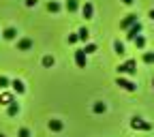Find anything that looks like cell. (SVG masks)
<instances>
[{
	"mask_svg": "<svg viewBox=\"0 0 154 137\" xmlns=\"http://www.w3.org/2000/svg\"><path fill=\"white\" fill-rule=\"evenodd\" d=\"M137 73V62L135 60H126L124 64L118 67V75H135Z\"/></svg>",
	"mask_w": 154,
	"mask_h": 137,
	"instance_id": "6da1fadb",
	"label": "cell"
},
{
	"mask_svg": "<svg viewBox=\"0 0 154 137\" xmlns=\"http://www.w3.org/2000/svg\"><path fill=\"white\" fill-rule=\"evenodd\" d=\"M131 129H135V131H150V129H152V124H150V122H146L143 118H137V116H135V118L131 120Z\"/></svg>",
	"mask_w": 154,
	"mask_h": 137,
	"instance_id": "7a4b0ae2",
	"label": "cell"
},
{
	"mask_svg": "<svg viewBox=\"0 0 154 137\" xmlns=\"http://www.w3.org/2000/svg\"><path fill=\"white\" fill-rule=\"evenodd\" d=\"M116 86H120V88L126 90V92H135V90H137V86H135L131 79H124L122 75H118V79H116Z\"/></svg>",
	"mask_w": 154,
	"mask_h": 137,
	"instance_id": "3957f363",
	"label": "cell"
},
{
	"mask_svg": "<svg viewBox=\"0 0 154 137\" xmlns=\"http://www.w3.org/2000/svg\"><path fill=\"white\" fill-rule=\"evenodd\" d=\"M141 28H143V26H141L139 22H135L131 28H126V32H128V34H126V39H131V41H133V39H135V36H137V34L141 32Z\"/></svg>",
	"mask_w": 154,
	"mask_h": 137,
	"instance_id": "277c9868",
	"label": "cell"
},
{
	"mask_svg": "<svg viewBox=\"0 0 154 137\" xmlns=\"http://www.w3.org/2000/svg\"><path fill=\"white\" fill-rule=\"evenodd\" d=\"M75 64L79 69H86V51L84 49H77L75 51Z\"/></svg>",
	"mask_w": 154,
	"mask_h": 137,
	"instance_id": "5b68a950",
	"label": "cell"
},
{
	"mask_svg": "<svg viewBox=\"0 0 154 137\" xmlns=\"http://www.w3.org/2000/svg\"><path fill=\"white\" fill-rule=\"evenodd\" d=\"M135 22H137V15L131 13V15H126V17L122 19V22H120V28H122V30H126V28H131Z\"/></svg>",
	"mask_w": 154,
	"mask_h": 137,
	"instance_id": "8992f818",
	"label": "cell"
},
{
	"mask_svg": "<svg viewBox=\"0 0 154 137\" xmlns=\"http://www.w3.org/2000/svg\"><path fill=\"white\" fill-rule=\"evenodd\" d=\"M11 88H13V92H17V94H24V92H26V86H24L22 79H13V82H11Z\"/></svg>",
	"mask_w": 154,
	"mask_h": 137,
	"instance_id": "52a82bcc",
	"label": "cell"
},
{
	"mask_svg": "<svg viewBox=\"0 0 154 137\" xmlns=\"http://www.w3.org/2000/svg\"><path fill=\"white\" fill-rule=\"evenodd\" d=\"M32 47V41H30V39H19V41H17V49L19 51H28Z\"/></svg>",
	"mask_w": 154,
	"mask_h": 137,
	"instance_id": "ba28073f",
	"label": "cell"
},
{
	"mask_svg": "<svg viewBox=\"0 0 154 137\" xmlns=\"http://www.w3.org/2000/svg\"><path fill=\"white\" fill-rule=\"evenodd\" d=\"M82 15H84L86 19H92V15H94V7H92L90 2H86V5L82 7Z\"/></svg>",
	"mask_w": 154,
	"mask_h": 137,
	"instance_id": "9c48e42d",
	"label": "cell"
},
{
	"mask_svg": "<svg viewBox=\"0 0 154 137\" xmlns=\"http://www.w3.org/2000/svg\"><path fill=\"white\" fill-rule=\"evenodd\" d=\"M17 114H19V103H17V101L9 103V107H7V116H11V118H13V116H17Z\"/></svg>",
	"mask_w": 154,
	"mask_h": 137,
	"instance_id": "30bf717a",
	"label": "cell"
},
{
	"mask_svg": "<svg viewBox=\"0 0 154 137\" xmlns=\"http://www.w3.org/2000/svg\"><path fill=\"white\" fill-rule=\"evenodd\" d=\"M64 129V124H62V120H49V131H54V133H58V131H62Z\"/></svg>",
	"mask_w": 154,
	"mask_h": 137,
	"instance_id": "8fae6325",
	"label": "cell"
},
{
	"mask_svg": "<svg viewBox=\"0 0 154 137\" xmlns=\"http://www.w3.org/2000/svg\"><path fill=\"white\" fill-rule=\"evenodd\" d=\"M64 7H66L69 13H75L77 9H79V0H66V5H64Z\"/></svg>",
	"mask_w": 154,
	"mask_h": 137,
	"instance_id": "7c38bea8",
	"label": "cell"
},
{
	"mask_svg": "<svg viewBox=\"0 0 154 137\" xmlns=\"http://www.w3.org/2000/svg\"><path fill=\"white\" fill-rule=\"evenodd\" d=\"M0 103H2V105L13 103V94H11V92H2V94H0Z\"/></svg>",
	"mask_w": 154,
	"mask_h": 137,
	"instance_id": "4fadbf2b",
	"label": "cell"
},
{
	"mask_svg": "<svg viewBox=\"0 0 154 137\" xmlns=\"http://www.w3.org/2000/svg\"><path fill=\"white\" fill-rule=\"evenodd\" d=\"M2 36L7 39V41H13V39L17 36V30H15V28H7V30L2 32Z\"/></svg>",
	"mask_w": 154,
	"mask_h": 137,
	"instance_id": "5bb4252c",
	"label": "cell"
},
{
	"mask_svg": "<svg viewBox=\"0 0 154 137\" xmlns=\"http://www.w3.org/2000/svg\"><path fill=\"white\" fill-rule=\"evenodd\" d=\"M47 11H49V13H58V11H60V2L49 0V2H47Z\"/></svg>",
	"mask_w": 154,
	"mask_h": 137,
	"instance_id": "9a60e30c",
	"label": "cell"
},
{
	"mask_svg": "<svg viewBox=\"0 0 154 137\" xmlns=\"http://www.w3.org/2000/svg\"><path fill=\"white\" fill-rule=\"evenodd\" d=\"M77 39H79V41H88L90 39V32H88V28H79V32H77Z\"/></svg>",
	"mask_w": 154,
	"mask_h": 137,
	"instance_id": "2e32d148",
	"label": "cell"
},
{
	"mask_svg": "<svg viewBox=\"0 0 154 137\" xmlns=\"http://www.w3.org/2000/svg\"><path fill=\"white\" fill-rule=\"evenodd\" d=\"M105 109H107V105H105V103H101V101L92 105V111H94V114H103Z\"/></svg>",
	"mask_w": 154,
	"mask_h": 137,
	"instance_id": "e0dca14e",
	"label": "cell"
},
{
	"mask_svg": "<svg viewBox=\"0 0 154 137\" xmlns=\"http://www.w3.org/2000/svg\"><path fill=\"white\" fill-rule=\"evenodd\" d=\"M133 41H135V47H139V49H143V47H146V39H143L141 34H137V36L133 39Z\"/></svg>",
	"mask_w": 154,
	"mask_h": 137,
	"instance_id": "ac0fdd59",
	"label": "cell"
},
{
	"mask_svg": "<svg viewBox=\"0 0 154 137\" xmlns=\"http://www.w3.org/2000/svg\"><path fill=\"white\" fill-rule=\"evenodd\" d=\"M113 49H116V54H118V56H124V54H126V49H124V45H122L120 41L113 43Z\"/></svg>",
	"mask_w": 154,
	"mask_h": 137,
	"instance_id": "d6986e66",
	"label": "cell"
},
{
	"mask_svg": "<svg viewBox=\"0 0 154 137\" xmlns=\"http://www.w3.org/2000/svg\"><path fill=\"white\" fill-rule=\"evenodd\" d=\"M9 86H11V79L5 77V75H0V90H7Z\"/></svg>",
	"mask_w": 154,
	"mask_h": 137,
	"instance_id": "ffe728a7",
	"label": "cell"
},
{
	"mask_svg": "<svg viewBox=\"0 0 154 137\" xmlns=\"http://www.w3.org/2000/svg\"><path fill=\"white\" fill-rule=\"evenodd\" d=\"M143 62H146V64H152V62H154V51H146V54H143Z\"/></svg>",
	"mask_w": 154,
	"mask_h": 137,
	"instance_id": "44dd1931",
	"label": "cell"
},
{
	"mask_svg": "<svg viewBox=\"0 0 154 137\" xmlns=\"http://www.w3.org/2000/svg\"><path fill=\"white\" fill-rule=\"evenodd\" d=\"M84 51H86V56H88V54H94V51H96V45H94V43H88V45L84 47Z\"/></svg>",
	"mask_w": 154,
	"mask_h": 137,
	"instance_id": "7402d4cb",
	"label": "cell"
},
{
	"mask_svg": "<svg viewBox=\"0 0 154 137\" xmlns=\"http://www.w3.org/2000/svg\"><path fill=\"white\" fill-rule=\"evenodd\" d=\"M43 67H54V58L51 56H45L43 58Z\"/></svg>",
	"mask_w": 154,
	"mask_h": 137,
	"instance_id": "603a6c76",
	"label": "cell"
},
{
	"mask_svg": "<svg viewBox=\"0 0 154 137\" xmlns=\"http://www.w3.org/2000/svg\"><path fill=\"white\" fill-rule=\"evenodd\" d=\"M17 137H30V131H28V129H19Z\"/></svg>",
	"mask_w": 154,
	"mask_h": 137,
	"instance_id": "cb8c5ba5",
	"label": "cell"
},
{
	"mask_svg": "<svg viewBox=\"0 0 154 137\" xmlns=\"http://www.w3.org/2000/svg\"><path fill=\"white\" fill-rule=\"evenodd\" d=\"M77 41H79V39H77V34H69V43H71V45L77 43Z\"/></svg>",
	"mask_w": 154,
	"mask_h": 137,
	"instance_id": "d4e9b609",
	"label": "cell"
},
{
	"mask_svg": "<svg viewBox=\"0 0 154 137\" xmlns=\"http://www.w3.org/2000/svg\"><path fill=\"white\" fill-rule=\"evenodd\" d=\"M36 2H38V0H26V7H34Z\"/></svg>",
	"mask_w": 154,
	"mask_h": 137,
	"instance_id": "484cf974",
	"label": "cell"
},
{
	"mask_svg": "<svg viewBox=\"0 0 154 137\" xmlns=\"http://www.w3.org/2000/svg\"><path fill=\"white\" fill-rule=\"evenodd\" d=\"M122 2H124V5H133V0H122Z\"/></svg>",
	"mask_w": 154,
	"mask_h": 137,
	"instance_id": "4316f807",
	"label": "cell"
},
{
	"mask_svg": "<svg viewBox=\"0 0 154 137\" xmlns=\"http://www.w3.org/2000/svg\"><path fill=\"white\" fill-rule=\"evenodd\" d=\"M150 17H152V19H154V9H152V11H150Z\"/></svg>",
	"mask_w": 154,
	"mask_h": 137,
	"instance_id": "83f0119b",
	"label": "cell"
},
{
	"mask_svg": "<svg viewBox=\"0 0 154 137\" xmlns=\"http://www.w3.org/2000/svg\"><path fill=\"white\" fill-rule=\"evenodd\" d=\"M152 86H154V79H152Z\"/></svg>",
	"mask_w": 154,
	"mask_h": 137,
	"instance_id": "f1b7e54d",
	"label": "cell"
},
{
	"mask_svg": "<svg viewBox=\"0 0 154 137\" xmlns=\"http://www.w3.org/2000/svg\"><path fill=\"white\" fill-rule=\"evenodd\" d=\"M0 137H5V135H0Z\"/></svg>",
	"mask_w": 154,
	"mask_h": 137,
	"instance_id": "f546056e",
	"label": "cell"
}]
</instances>
